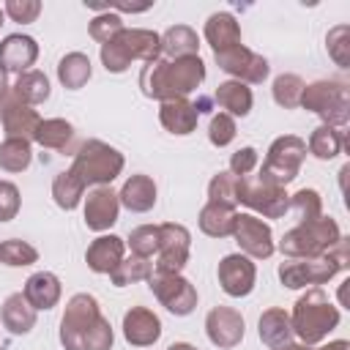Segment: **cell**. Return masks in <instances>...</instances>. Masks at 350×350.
<instances>
[{"mask_svg":"<svg viewBox=\"0 0 350 350\" xmlns=\"http://www.w3.org/2000/svg\"><path fill=\"white\" fill-rule=\"evenodd\" d=\"M232 224H235V211L230 205L221 202H208L200 213V227L202 232L213 235V238H224L232 235Z\"/></svg>","mask_w":350,"mask_h":350,"instance_id":"cell-29","label":"cell"},{"mask_svg":"<svg viewBox=\"0 0 350 350\" xmlns=\"http://www.w3.org/2000/svg\"><path fill=\"white\" fill-rule=\"evenodd\" d=\"M71 134H74L71 123L57 120V118H55V120H41L38 129H36V139H38L44 148H55V150H63V148L68 145Z\"/></svg>","mask_w":350,"mask_h":350,"instance_id":"cell-36","label":"cell"},{"mask_svg":"<svg viewBox=\"0 0 350 350\" xmlns=\"http://www.w3.org/2000/svg\"><path fill=\"white\" fill-rule=\"evenodd\" d=\"M254 164H257V150H254V148H241V150L232 156L230 170H232L235 178H246V175L254 170Z\"/></svg>","mask_w":350,"mask_h":350,"instance_id":"cell-48","label":"cell"},{"mask_svg":"<svg viewBox=\"0 0 350 350\" xmlns=\"http://www.w3.org/2000/svg\"><path fill=\"white\" fill-rule=\"evenodd\" d=\"M57 77H60V82H63L66 88L77 90V88H82V85L90 79V60H88L82 52H71V55H66V57L60 60Z\"/></svg>","mask_w":350,"mask_h":350,"instance_id":"cell-32","label":"cell"},{"mask_svg":"<svg viewBox=\"0 0 350 350\" xmlns=\"http://www.w3.org/2000/svg\"><path fill=\"white\" fill-rule=\"evenodd\" d=\"M38 11H41V3H36V0H8L5 3V14L14 19V22H33L36 16H38Z\"/></svg>","mask_w":350,"mask_h":350,"instance_id":"cell-47","label":"cell"},{"mask_svg":"<svg viewBox=\"0 0 350 350\" xmlns=\"http://www.w3.org/2000/svg\"><path fill=\"white\" fill-rule=\"evenodd\" d=\"M38 55V46L30 36H8L0 44V66L3 71H25L27 66H33Z\"/></svg>","mask_w":350,"mask_h":350,"instance_id":"cell-20","label":"cell"},{"mask_svg":"<svg viewBox=\"0 0 350 350\" xmlns=\"http://www.w3.org/2000/svg\"><path fill=\"white\" fill-rule=\"evenodd\" d=\"M153 273V268H150V262H148V257H131V260H120L118 262V268L109 273L112 276V282L118 284V287H123V284H129V282H139V279H148Z\"/></svg>","mask_w":350,"mask_h":350,"instance_id":"cell-39","label":"cell"},{"mask_svg":"<svg viewBox=\"0 0 350 350\" xmlns=\"http://www.w3.org/2000/svg\"><path fill=\"white\" fill-rule=\"evenodd\" d=\"M120 167H123V156L98 139L85 142L71 164V170L79 175V180L85 186L88 183H109L120 172Z\"/></svg>","mask_w":350,"mask_h":350,"instance_id":"cell-8","label":"cell"},{"mask_svg":"<svg viewBox=\"0 0 350 350\" xmlns=\"http://www.w3.org/2000/svg\"><path fill=\"white\" fill-rule=\"evenodd\" d=\"M216 63L227 74H235V77H241L246 82H262L268 77V60L254 55L243 44H238L232 49H224V52H216Z\"/></svg>","mask_w":350,"mask_h":350,"instance_id":"cell-14","label":"cell"},{"mask_svg":"<svg viewBox=\"0 0 350 350\" xmlns=\"http://www.w3.org/2000/svg\"><path fill=\"white\" fill-rule=\"evenodd\" d=\"M120 202L129 208V211H150L153 202H156V183L148 178V175H131L126 183H123V191L118 194Z\"/></svg>","mask_w":350,"mask_h":350,"instance_id":"cell-25","label":"cell"},{"mask_svg":"<svg viewBox=\"0 0 350 350\" xmlns=\"http://www.w3.org/2000/svg\"><path fill=\"white\" fill-rule=\"evenodd\" d=\"M38 115L36 109H30L25 101L14 98L8 101V107L3 109V126L8 131V137H19V139H27V137H36V129H38Z\"/></svg>","mask_w":350,"mask_h":350,"instance_id":"cell-22","label":"cell"},{"mask_svg":"<svg viewBox=\"0 0 350 350\" xmlns=\"http://www.w3.org/2000/svg\"><path fill=\"white\" fill-rule=\"evenodd\" d=\"M342 148H345V131L336 129V126L323 123V126H317V129L312 131V137H309V153L317 156V159H323V161L339 156Z\"/></svg>","mask_w":350,"mask_h":350,"instance_id":"cell-28","label":"cell"},{"mask_svg":"<svg viewBox=\"0 0 350 350\" xmlns=\"http://www.w3.org/2000/svg\"><path fill=\"white\" fill-rule=\"evenodd\" d=\"M323 350H347V342H345V339H336V342H331V345H325Z\"/></svg>","mask_w":350,"mask_h":350,"instance_id":"cell-49","label":"cell"},{"mask_svg":"<svg viewBox=\"0 0 350 350\" xmlns=\"http://www.w3.org/2000/svg\"><path fill=\"white\" fill-rule=\"evenodd\" d=\"M350 265L347 260V238L342 235L323 257H304V260H290L279 265V279L287 287H306V284H323L334 273L345 271Z\"/></svg>","mask_w":350,"mask_h":350,"instance_id":"cell-4","label":"cell"},{"mask_svg":"<svg viewBox=\"0 0 350 350\" xmlns=\"http://www.w3.org/2000/svg\"><path fill=\"white\" fill-rule=\"evenodd\" d=\"M219 282H221V290L232 298L249 295L254 287V262L243 254H227L219 262Z\"/></svg>","mask_w":350,"mask_h":350,"instance_id":"cell-15","label":"cell"},{"mask_svg":"<svg viewBox=\"0 0 350 350\" xmlns=\"http://www.w3.org/2000/svg\"><path fill=\"white\" fill-rule=\"evenodd\" d=\"M342 238L339 232V224L331 219V216H320L314 221H304L298 224L295 230H290L279 249L293 257V260H304V257H323L336 241Z\"/></svg>","mask_w":350,"mask_h":350,"instance_id":"cell-5","label":"cell"},{"mask_svg":"<svg viewBox=\"0 0 350 350\" xmlns=\"http://www.w3.org/2000/svg\"><path fill=\"white\" fill-rule=\"evenodd\" d=\"M189 230L180 227V224H161L159 227V262H156V271L159 273H178L183 265H186V257H189Z\"/></svg>","mask_w":350,"mask_h":350,"instance_id":"cell-12","label":"cell"},{"mask_svg":"<svg viewBox=\"0 0 350 350\" xmlns=\"http://www.w3.org/2000/svg\"><path fill=\"white\" fill-rule=\"evenodd\" d=\"M347 36H350V27L347 25H339L328 33V55L336 60V66L347 68L350 63V44H347Z\"/></svg>","mask_w":350,"mask_h":350,"instance_id":"cell-43","label":"cell"},{"mask_svg":"<svg viewBox=\"0 0 350 350\" xmlns=\"http://www.w3.org/2000/svg\"><path fill=\"white\" fill-rule=\"evenodd\" d=\"M232 235L238 241V246L252 254V257H271L273 254V241H271V227L249 213H235V224H232Z\"/></svg>","mask_w":350,"mask_h":350,"instance_id":"cell-13","label":"cell"},{"mask_svg":"<svg viewBox=\"0 0 350 350\" xmlns=\"http://www.w3.org/2000/svg\"><path fill=\"white\" fill-rule=\"evenodd\" d=\"M123 334H126V339H129L131 345L145 347V345H153V342L159 339L161 323H159V317H156L150 309L134 306V309L126 312V317H123Z\"/></svg>","mask_w":350,"mask_h":350,"instance_id":"cell-18","label":"cell"},{"mask_svg":"<svg viewBox=\"0 0 350 350\" xmlns=\"http://www.w3.org/2000/svg\"><path fill=\"white\" fill-rule=\"evenodd\" d=\"M14 96L25 104H41L49 96V82L41 71H25L14 85Z\"/></svg>","mask_w":350,"mask_h":350,"instance_id":"cell-33","label":"cell"},{"mask_svg":"<svg viewBox=\"0 0 350 350\" xmlns=\"http://www.w3.org/2000/svg\"><path fill=\"white\" fill-rule=\"evenodd\" d=\"M205 328H208V339L219 347H235L243 339V317L227 306H216L208 314Z\"/></svg>","mask_w":350,"mask_h":350,"instance_id":"cell-16","label":"cell"},{"mask_svg":"<svg viewBox=\"0 0 350 350\" xmlns=\"http://www.w3.org/2000/svg\"><path fill=\"white\" fill-rule=\"evenodd\" d=\"M30 164V142L19 137H8L0 145V167L8 172H22Z\"/></svg>","mask_w":350,"mask_h":350,"instance_id":"cell-35","label":"cell"},{"mask_svg":"<svg viewBox=\"0 0 350 350\" xmlns=\"http://www.w3.org/2000/svg\"><path fill=\"white\" fill-rule=\"evenodd\" d=\"M159 115H161L164 129H170L172 134H189V131H194L200 112L186 98H172V101H164L161 104V112Z\"/></svg>","mask_w":350,"mask_h":350,"instance_id":"cell-24","label":"cell"},{"mask_svg":"<svg viewBox=\"0 0 350 350\" xmlns=\"http://www.w3.org/2000/svg\"><path fill=\"white\" fill-rule=\"evenodd\" d=\"M60 342L68 350H109L112 328L101 317L93 295H74L60 323Z\"/></svg>","mask_w":350,"mask_h":350,"instance_id":"cell-1","label":"cell"},{"mask_svg":"<svg viewBox=\"0 0 350 350\" xmlns=\"http://www.w3.org/2000/svg\"><path fill=\"white\" fill-rule=\"evenodd\" d=\"M161 52L167 57H189V55H197V36L194 30L178 25V27H170L161 38Z\"/></svg>","mask_w":350,"mask_h":350,"instance_id":"cell-31","label":"cell"},{"mask_svg":"<svg viewBox=\"0 0 350 350\" xmlns=\"http://www.w3.org/2000/svg\"><path fill=\"white\" fill-rule=\"evenodd\" d=\"M304 159H306V142L301 137H293V134L279 137L268 150V159L260 170V178H265L276 186H284L298 175Z\"/></svg>","mask_w":350,"mask_h":350,"instance_id":"cell-9","label":"cell"},{"mask_svg":"<svg viewBox=\"0 0 350 350\" xmlns=\"http://www.w3.org/2000/svg\"><path fill=\"white\" fill-rule=\"evenodd\" d=\"M123 30V19L118 16V14H101V16H96L93 22H90V36L96 38V41H101V44H107L112 36H118Z\"/></svg>","mask_w":350,"mask_h":350,"instance_id":"cell-44","label":"cell"},{"mask_svg":"<svg viewBox=\"0 0 350 350\" xmlns=\"http://www.w3.org/2000/svg\"><path fill=\"white\" fill-rule=\"evenodd\" d=\"M301 107L317 112L328 126L345 129L350 120V96H347V85L345 82H334V79H320L312 85H304L301 93Z\"/></svg>","mask_w":350,"mask_h":350,"instance_id":"cell-7","label":"cell"},{"mask_svg":"<svg viewBox=\"0 0 350 350\" xmlns=\"http://www.w3.org/2000/svg\"><path fill=\"white\" fill-rule=\"evenodd\" d=\"M301 93H304L301 77H295V74H282V77H276V82H273V98H276L279 107H284V109L298 107V104H301Z\"/></svg>","mask_w":350,"mask_h":350,"instance_id":"cell-38","label":"cell"},{"mask_svg":"<svg viewBox=\"0 0 350 350\" xmlns=\"http://www.w3.org/2000/svg\"><path fill=\"white\" fill-rule=\"evenodd\" d=\"M38 260V252L25 241H5L0 243V262L5 265H33Z\"/></svg>","mask_w":350,"mask_h":350,"instance_id":"cell-40","label":"cell"},{"mask_svg":"<svg viewBox=\"0 0 350 350\" xmlns=\"http://www.w3.org/2000/svg\"><path fill=\"white\" fill-rule=\"evenodd\" d=\"M150 290L159 295V301L172 312V314H189L197 306V290L178 273H150L148 276Z\"/></svg>","mask_w":350,"mask_h":350,"instance_id":"cell-11","label":"cell"},{"mask_svg":"<svg viewBox=\"0 0 350 350\" xmlns=\"http://www.w3.org/2000/svg\"><path fill=\"white\" fill-rule=\"evenodd\" d=\"M3 323L14 334H27L36 325V309L27 304V298L22 293H14V295L5 298V304H3Z\"/></svg>","mask_w":350,"mask_h":350,"instance_id":"cell-27","label":"cell"},{"mask_svg":"<svg viewBox=\"0 0 350 350\" xmlns=\"http://www.w3.org/2000/svg\"><path fill=\"white\" fill-rule=\"evenodd\" d=\"M22 295L27 298V304L33 309H52L57 304V298H60V282H57L55 273H46V271L33 273L27 279Z\"/></svg>","mask_w":350,"mask_h":350,"instance_id":"cell-23","label":"cell"},{"mask_svg":"<svg viewBox=\"0 0 350 350\" xmlns=\"http://www.w3.org/2000/svg\"><path fill=\"white\" fill-rule=\"evenodd\" d=\"M5 93V71H3V66H0V96Z\"/></svg>","mask_w":350,"mask_h":350,"instance_id":"cell-52","label":"cell"},{"mask_svg":"<svg viewBox=\"0 0 350 350\" xmlns=\"http://www.w3.org/2000/svg\"><path fill=\"white\" fill-rule=\"evenodd\" d=\"M85 221L90 230L101 232L118 221V194L109 186H98L85 200Z\"/></svg>","mask_w":350,"mask_h":350,"instance_id":"cell-17","label":"cell"},{"mask_svg":"<svg viewBox=\"0 0 350 350\" xmlns=\"http://www.w3.org/2000/svg\"><path fill=\"white\" fill-rule=\"evenodd\" d=\"M216 101L221 109H227V115H249L252 109V90L243 82H221L216 90Z\"/></svg>","mask_w":350,"mask_h":350,"instance_id":"cell-30","label":"cell"},{"mask_svg":"<svg viewBox=\"0 0 350 350\" xmlns=\"http://www.w3.org/2000/svg\"><path fill=\"white\" fill-rule=\"evenodd\" d=\"M159 52H161V41L150 30H120L107 44H101V60L107 71H126V66L134 57L150 63L159 57Z\"/></svg>","mask_w":350,"mask_h":350,"instance_id":"cell-6","label":"cell"},{"mask_svg":"<svg viewBox=\"0 0 350 350\" xmlns=\"http://www.w3.org/2000/svg\"><path fill=\"white\" fill-rule=\"evenodd\" d=\"M235 197H238V202L260 211L268 219L282 216L287 211V202H290L287 194H284V189L276 186V183H271V180H265V178H254V180L252 178H238Z\"/></svg>","mask_w":350,"mask_h":350,"instance_id":"cell-10","label":"cell"},{"mask_svg":"<svg viewBox=\"0 0 350 350\" xmlns=\"http://www.w3.org/2000/svg\"><path fill=\"white\" fill-rule=\"evenodd\" d=\"M205 38L211 41L213 52H224V49H232L241 44V27L232 14L221 11L205 22Z\"/></svg>","mask_w":350,"mask_h":350,"instance_id":"cell-21","label":"cell"},{"mask_svg":"<svg viewBox=\"0 0 350 350\" xmlns=\"http://www.w3.org/2000/svg\"><path fill=\"white\" fill-rule=\"evenodd\" d=\"M282 350H314V347H309V345H284ZM323 350V347H320Z\"/></svg>","mask_w":350,"mask_h":350,"instance_id":"cell-51","label":"cell"},{"mask_svg":"<svg viewBox=\"0 0 350 350\" xmlns=\"http://www.w3.org/2000/svg\"><path fill=\"white\" fill-rule=\"evenodd\" d=\"M90 271L96 273H112L118 268V262L123 260V241L118 235H101L90 243L88 254H85Z\"/></svg>","mask_w":350,"mask_h":350,"instance_id":"cell-19","label":"cell"},{"mask_svg":"<svg viewBox=\"0 0 350 350\" xmlns=\"http://www.w3.org/2000/svg\"><path fill=\"white\" fill-rule=\"evenodd\" d=\"M290 336H293V325H290V317L284 309H268L262 317H260V339L279 350L284 345H290Z\"/></svg>","mask_w":350,"mask_h":350,"instance_id":"cell-26","label":"cell"},{"mask_svg":"<svg viewBox=\"0 0 350 350\" xmlns=\"http://www.w3.org/2000/svg\"><path fill=\"white\" fill-rule=\"evenodd\" d=\"M208 137H211V142H213V145L224 148V145H227V142H232V137H235V120H232L227 112H219V115L211 120Z\"/></svg>","mask_w":350,"mask_h":350,"instance_id":"cell-45","label":"cell"},{"mask_svg":"<svg viewBox=\"0 0 350 350\" xmlns=\"http://www.w3.org/2000/svg\"><path fill=\"white\" fill-rule=\"evenodd\" d=\"M290 325H293V334H298L306 345H314L339 325V309L328 301V295L320 287H312L306 295L295 301Z\"/></svg>","mask_w":350,"mask_h":350,"instance_id":"cell-3","label":"cell"},{"mask_svg":"<svg viewBox=\"0 0 350 350\" xmlns=\"http://www.w3.org/2000/svg\"><path fill=\"white\" fill-rule=\"evenodd\" d=\"M19 211V191L14 183L8 180H0V221H8L14 219Z\"/></svg>","mask_w":350,"mask_h":350,"instance_id":"cell-46","label":"cell"},{"mask_svg":"<svg viewBox=\"0 0 350 350\" xmlns=\"http://www.w3.org/2000/svg\"><path fill=\"white\" fill-rule=\"evenodd\" d=\"M235 183H238V178L232 175V172H219L213 180H211V202H221V205H235L238 202V197H235Z\"/></svg>","mask_w":350,"mask_h":350,"instance_id":"cell-42","label":"cell"},{"mask_svg":"<svg viewBox=\"0 0 350 350\" xmlns=\"http://www.w3.org/2000/svg\"><path fill=\"white\" fill-rule=\"evenodd\" d=\"M167 350H197V347H191V345H186V342H175V345H170Z\"/></svg>","mask_w":350,"mask_h":350,"instance_id":"cell-50","label":"cell"},{"mask_svg":"<svg viewBox=\"0 0 350 350\" xmlns=\"http://www.w3.org/2000/svg\"><path fill=\"white\" fill-rule=\"evenodd\" d=\"M0 25H3V11H0Z\"/></svg>","mask_w":350,"mask_h":350,"instance_id":"cell-53","label":"cell"},{"mask_svg":"<svg viewBox=\"0 0 350 350\" xmlns=\"http://www.w3.org/2000/svg\"><path fill=\"white\" fill-rule=\"evenodd\" d=\"M82 191H85V183L79 180V175H77L74 170L60 172V175L55 178V183H52V197H55V202H57L60 208H66V211L77 208Z\"/></svg>","mask_w":350,"mask_h":350,"instance_id":"cell-34","label":"cell"},{"mask_svg":"<svg viewBox=\"0 0 350 350\" xmlns=\"http://www.w3.org/2000/svg\"><path fill=\"white\" fill-rule=\"evenodd\" d=\"M202 77H205V66L197 55L175 57V60L156 57L142 68L139 85H142L145 96L172 101V98H183L186 93H191L202 82Z\"/></svg>","mask_w":350,"mask_h":350,"instance_id":"cell-2","label":"cell"},{"mask_svg":"<svg viewBox=\"0 0 350 350\" xmlns=\"http://www.w3.org/2000/svg\"><path fill=\"white\" fill-rule=\"evenodd\" d=\"M131 252L137 257H150L156 249H159V227H150V224H142L137 230H131Z\"/></svg>","mask_w":350,"mask_h":350,"instance_id":"cell-41","label":"cell"},{"mask_svg":"<svg viewBox=\"0 0 350 350\" xmlns=\"http://www.w3.org/2000/svg\"><path fill=\"white\" fill-rule=\"evenodd\" d=\"M287 208H293L295 219L304 224V221H314L323 216V200L314 189H301L298 194H293V200L287 202Z\"/></svg>","mask_w":350,"mask_h":350,"instance_id":"cell-37","label":"cell"}]
</instances>
